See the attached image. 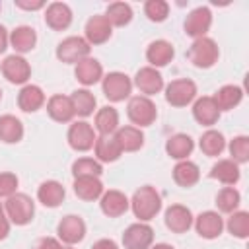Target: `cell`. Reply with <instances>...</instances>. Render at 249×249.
Listing matches in <instances>:
<instances>
[{
    "mask_svg": "<svg viewBox=\"0 0 249 249\" xmlns=\"http://www.w3.org/2000/svg\"><path fill=\"white\" fill-rule=\"evenodd\" d=\"M130 208L140 222H148L156 218V214L161 210V198L152 185H144L132 195Z\"/></svg>",
    "mask_w": 249,
    "mask_h": 249,
    "instance_id": "1",
    "label": "cell"
},
{
    "mask_svg": "<svg viewBox=\"0 0 249 249\" xmlns=\"http://www.w3.org/2000/svg\"><path fill=\"white\" fill-rule=\"evenodd\" d=\"M4 210H6V216H8V220L12 224L25 226V224H29L33 220L35 202L25 193H14L12 196H8V200L4 204Z\"/></svg>",
    "mask_w": 249,
    "mask_h": 249,
    "instance_id": "2",
    "label": "cell"
},
{
    "mask_svg": "<svg viewBox=\"0 0 249 249\" xmlns=\"http://www.w3.org/2000/svg\"><path fill=\"white\" fill-rule=\"evenodd\" d=\"M220 56V51H218V45L214 39L210 37H200V39H195L193 45L189 47L187 51V58L196 66V68H210L216 64Z\"/></svg>",
    "mask_w": 249,
    "mask_h": 249,
    "instance_id": "3",
    "label": "cell"
},
{
    "mask_svg": "<svg viewBox=\"0 0 249 249\" xmlns=\"http://www.w3.org/2000/svg\"><path fill=\"white\" fill-rule=\"evenodd\" d=\"M126 115L128 119L138 124V126H150L156 117H158V109L154 105V101L146 95H134L128 99V105H126Z\"/></svg>",
    "mask_w": 249,
    "mask_h": 249,
    "instance_id": "4",
    "label": "cell"
},
{
    "mask_svg": "<svg viewBox=\"0 0 249 249\" xmlns=\"http://www.w3.org/2000/svg\"><path fill=\"white\" fill-rule=\"evenodd\" d=\"M89 43L84 37H66L64 41L58 43L56 47V58L66 62V64H78L80 60L89 56Z\"/></svg>",
    "mask_w": 249,
    "mask_h": 249,
    "instance_id": "5",
    "label": "cell"
},
{
    "mask_svg": "<svg viewBox=\"0 0 249 249\" xmlns=\"http://www.w3.org/2000/svg\"><path fill=\"white\" fill-rule=\"evenodd\" d=\"M196 97V84L189 78L173 80L165 86V101L173 107H187Z\"/></svg>",
    "mask_w": 249,
    "mask_h": 249,
    "instance_id": "6",
    "label": "cell"
},
{
    "mask_svg": "<svg viewBox=\"0 0 249 249\" xmlns=\"http://www.w3.org/2000/svg\"><path fill=\"white\" fill-rule=\"evenodd\" d=\"M103 93L109 101L113 103H119V101H124L128 95H130V89H132V82L126 74L123 72H109L105 78H103Z\"/></svg>",
    "mask_w": 249,
    "mask_h": 249,
    "instance_id": "7",
    "label": "cell"
},
{
    "mask_svg": "<svg viewBox=\"0 0 249 249\" xmlns=\"http://www.w3.org/2000/svg\"><path fill=\"white\" fill-rule=\"evenodd\" d=\"M152 241H154V230L144 222L130 224L123 233L124 249H150Z\"/></svg>",
    "mask_w": 249,
    "mask_h": 249,
    "instance_id": "8",
    "label": "cell"
},
{
    "mask_svg": "<svg viewBox=\"0 0 249 249\" xmlns=\"http://www.w3.org/2000/svg\"><path fill=\"white\" fill-rule=\"evenodd\" d=\"M212 25V14L206 6H198L195 8L193 12H189V16L185 18V33L193 39H200V37H206V31L210 29Z\"/></svg>",
    "mask_w": 249,
    "mask_h": 249,
    "instance_id": "9",
    "label": "cell"
},
{
    "mask_svg": "<svg viewBox=\"0 0 249 249\" xmlns=\"http://www.w3.org/2000/svg\"><path fill=\"white\" fill-rule=\"evenodd\" d=\"M95 138L97 136H95L91 124L86 123V121H78V123L70 124V128H68V144L76 152H88V150H91L93 144H95Z\"/></svg>",
    "mask_w": 249,
    "mask_h": 249,
    "instance_id": "10",
    "label": "cell"
},
{
    "mask_svg": "<svg viewBox=\"0 0 249 249\" xmlns=\"http://www.w3.org/2000/svg\"><path fill=\"white\" fill-rule=\"evenodd\" d=\"M0 68H2L4 78H6L10 84H25V82L29 80V76H31V66H29V62H27L23 56H19V54H10V56H6Z\"/></svg>",
    "mask_w": 249,
    "mask_h": 249,
    "instance_id": "11",
    "label": "cell"
},
{
    "mask_svg": "<svg viewBox=\"0 0 249 249\" xmlns=\"http://www.w3.org/2000/svg\"><path fill=\"white\" fill-rule=\"evenodd\" d=\"M56 233H58L62 243L74 245V243L84 239V235H86V222L80 216H76V214H68V216H64L58 222Z\"/></svg>",
    "mask_w": 249,
    "mask_h": 249,
    "instance_id": "12",
    "label": "cell"
},
{
    "mask_svg": "<svg viewBox=\"0 0 249 249\" xmlns=\"http://www.w3.org/2000/svg\"><path fill=\"white\" fill-rule=\"evenodd\" d=\"M195 228H196V233L204 239H216L222 230H224V220L218 212L214 210H206V212H200L196 218H195Z\"/></svg>",
    "mask_w": 249,
    "mask_h": 249,
    "instance_id": "13",
    "label": "cell"
},
{
    "mask_svg": "<svg viewBox=\"0 0 249 249\" xmlns=\"http://www.w3.org/2000/svg\"><path fill=\"white\" fill-rule=\"evenodd\" d=\"M45 23L53 29V31H64L70 27L72 23V10L68 4L64 2H53L47 6L45 12Z\"/></svg>",
    "mask_w": 249,
    "mask_h": 249,
    "instance_id": "14",
    "label": "cell"
},
{
    "mask_svg": "<svg viewBox=\"0 0 249 249\" xmlns=\"http://www.w3.org/2000/svg\"><path fill=\"white\" fill-rule=\"evenodd\" d=\"M134 86L140 89V93H144L146 97L148 95H154V93H160L163 89V78L161 74L152 68V66H144L136 72L134 76Z\"/></svg>",
    "mask_w": 249,
    "mask_h": 249,
    "instance_id": "15",
    "label": "cell"
},
{
    "mask_svg": "<svg viewBox=\"0 0 249 249\" xmlns=\"http://www.w3.org/2000/svg\"><path fill=\"white\" fill-rule=\"evenodd\" d=\"M163 220H165L167 230H171L173 233H185L193 226V214L183 204H171L165 210V218Z\"/></svg>",
    "mask_w": 249,
    "mask_h": 249,
    "instance_id": "16",
    "label": "cell"
},
{
    "mask_svg": "<svg viewBox=\"0 0 249 249\" xmlns=\"http://www.w3.org/2000/svg\"><path fill=\"white\" fill-rule=\"evenodd\" d=\"M99 206H101V212H103L105 216H109V218H119V216H123V214L128 210L130 200L124 196V193L111 189V191H105V193L101 195Z\"/></svg>",
    "mask_w": 249,
    "mask_h": 249,
    "instance_id": "17",
    "label": "cell"
},
{
    "mask_svg": "<svg viewBox=\"0 0 249 249\" xmlns=\"http://www.w3.org/2000/svg\"><path fill=\"white\" fill-rule=\"evenodd\" d=\"M86 41L89 45H103L105 41H109L111 33H113V27L111 23L107 21L105 16H91L86 23Z\"/></svg>",
    "mask_w": 249,
    "mask_h": 249,
    "instance_id": "18",
    "label": "cell"
},
{
    "mask_svg": "<svg viewBox=\"0 0 249 249\" xmlns=\"http://www.w3.org/2000/svg\"><path fill=\"white\" fill-rule=\"evenodd\" d=\"M193 117L198 124L202 126H212L218 123L220 119V109L216 107L214 99L210 95H204V97H198L193 105Z\"/></svg>",
    "mask_w": 249,
    "mask_h": 249,
    "instance_id": "19",
    "label": "cell"
},
{
    "mask_svg": "<svg viewBox=\"0 0 249 249\" xmlns=\"http://www.w3.org/2000/svg\"><path fill=\"white\" fill-rule=\"evenodd\" d=\"M47 113L53 121L56 123H70L74 119V107H72V99L70 95H53L49 101H47Z\"/></svg>",
    "mask_w": 249,
    "mask_h": 249,
    "instance_id": "20",
    "label": "cell"
},
{
    "mask_svg": "<svg viewBox=\"0 0 249 249\" xmlns=\"http://www.w3.org/2000/svg\"><path fill=\"white\" fill-rule=\"evenodd\" d=\"M74 74H76V80H78L80 84H84V86H93V84H97V82L103 78V66H101V62H99L97 58L88 56V58H84V60H80V62L76 64Z\"/></svg>",
    "mask_w": 249,
    "mask_h": 249,
    "instance_id": "21",
    "label": "cell"
},
{
    "mask_svg": "<svg viewBox=\"0 0 249 249\" xmlns=\"http://www.w3.org/2000/svg\"><path fill=\"white\" fill-rule=\"evenodd\" d=\"M121 152H136L144 146V134L138 126H119L113 134Z\"/></svg>",
    "mask_w": 249,
    "mask_h": 249,
    "instance_id": "22",
    "label": "cell"
},
{
    "mask_svg": "<svg viewBox=\"0 0 249 249\" xmlns=\"http://www.w3.org/2000/svg\"><path fill=\"white\" fill-rule=\"evenodd\" d=\"M175 51H173V45L169 41H163V39H158V41H152L146 49V58L148 62L152 64V68H160V66H165L171 62Z\"/></svg>",
    "mask_w": 249,
    "mask_h": 249,
    "instance_id": "23",
    "label": "cell"
},
{
    "mask_svg": "<svg viewBox=\"0 0 249 249\" xmlns=\"http://www.w3.org/2000/svg\"><path fill=\"white\" fill-rule=\"evenodd\" d=\"M45 103V93L39 86H33V84H27L19 89L18 93V107L25 113H35L43 107Z\"/></svg>",
    "mask_w": 249,
    "mask_h": 249,
    "instance_id": "24",
    "label": "cell"
},
{
    "mask_svg": "<svg viewBox=\"0 0 249 249\" xmlns=\"http://www.w3.org/2000/svg\"><path fill=\"white\" fill-rule=\"evenodd\" d=\"M74 193L78 198L91 202V200L101 198L103 183L99 181V177H76L74 179Z\"/></svg>",
    "mask_w": 249,
    "mask_h": 249,
    "instance_id": "25",
    "label": "cell"
},
{
    "mask_svg": "<svg viewBox=\"0 0 249 249\" xmlns=\"http://www.w3.org/2000/svg\"><path fill=\"white\" fill-rule=\"evenodd\" d=\"M93 150H95V158L97 161L101 163H111V161H117L119 156L123 154L117 140L113 138V134H101L99 138H95V144H93Z\"/></svg>",
    "mask_w": 249,
    "mask_h": 249,
    "instance_id": "26",
    "label": "cell"
},
{
    "mask_svg": "<svg viewBox=\"0 0 249 249\" xmlns=\"http://www.w3.org/2000/svg\"><path fill=\"white\" fill-rule=\"evenodd\" d=\"M64 187L58 181H45L37 189V198L47 208H56L64 200Z\"/></svg>",
    "mask_w": 249,
    "mask_h": 249,
    "instance_id": "27",
    "label": "cell"
},
{
    "mask_svg": "<svg viewBox=\"0 0 249 249\" xmlns=\"http://www.w3.org/2000/svg\"><path fill=\"white\" fill-rule=\"evenodd\" d=\"M193 148H195V142H193V138L189 136V134H173L171 138H167V142H165V152H167V156L169 158H173V160H187V156H191V152H193Z\"/></svg>",
    "mask_w": 249,
    "mask_h": 249,
    "instance_id": "28",
    "label": "cell"
},
{
    "mask_svg": "<svg viewBox=\"0 0 249 249\" xmlns=\"http://www.w3.org/2000/svg\"><path fill=\"white\" fill-rule=\"evenodd\" d=\"M210 177L224 185H235L239 181V165L233 160H218L210 169Z\"/></svg>",
    "mask_w": 249,
    "mask_h": 249,
    "instance_id": "29",
    "label": "cell"
},
{
    "mask_svg": "<svg viewBox=\"0 0 249 249\" xmlns=\"http://www.w3.org/2000/svg\"><path fill=\"white\" fill-rule=\"evenodd\" d=\"M200 179V169L195 161L189 160H181L175 167H173V181L179 187H193L196 185Z\"/></svg>",
    "mask_w": 249,
    "mask_h": 249,
    "instance_id": "30",
    "label": "cell"
},
{
    "mask_svg": "<svg viewBox=\"0 0 249 249\" xmlns=\"http://www.w3.org/2000/svg\"><path fill=\"white\" fill-rule=\"evenodd\" d=\"M212 99H214V103H216V107H218L220 111H230V109H233V107H237V105L241 103V99H243V89H241L239 86L230 84V86L220 88Z\"/></svg>",
    "mask_w": 249,
    "mask_h": 249,
    "instance_id": "31",
    "label": "cell"
},
{
    "mask_svg": "<svg viewBox=\"0 0 249 249\" xmlns=\"http://www.w3.org/2000/svg\"><path fill=\"white\" fill-rule=\"evenodd\" d=\"M10 43L16 53H29L37 43V33L29 25H19L10 33Z\"/></svg>",
    "mask_w": 249,
    "mask_h": 249,
    "instance_id": "32",
    "label": "cell"
},
{
    "mask_svg": "<svg viewBox=\"0 0 249 249\" xmlns=\"http://www.w3.org/2000/svg\"><path fill=\"white\" fill-rule=\"evenodd\" d=\"M23 138V124L14 115L0 117V140L6 144H16Z\"/></svg>",
    "mask_w": 249,
    "mask_h": 249,
    "instance_id": "33",
    "label": "cell"
},
{
    "mask_svg": "<svg viewBox=\"0 0 249 249\" xmlns=\"http://www.w3.org/2000/svg\"><path fill=\"white\" fill-rule=\"evenodd\" d=\"M198 146H200V152H202L204 156L216 158V156H220V154L224 152V148H226V138H224L222 132L210 128V130H206V132L200 136Z\"/></svg>",
    "mask_w": 249,
    "mask_h": 249,
    "instance_id": "34",
    "label": "cell"
},
{
    "mask_svg": "<svg viewBox=\"0 0 249 249\" xmlns=\"http://www.w3.org/2000/svg\"><path fill=\"white\" fill-rule=\"evenodd\" d=\"M95 128L99 134H115V130L119 128V113L115 107H101L95 113Z\"/></svg>",
    "mask_w": 249,
    "mask_h": 249,
    "instance_id": "35",
    "label": "cell"
},
{
    "mask_svg": "<svg viewBox=\"0 0 249 249\" xmlns=\"http://www.w3.org/2000/svg\"><path fill=\"white\" fill-rule=\"evenodd\" d=\"M72 99V107H74V113L78 117H89L95 109V95L89 91V89H76L72 91L70 95Z\"/></svg>",
    "mask_w": 249,
    "mask_h": 249,
    "instance_id": "36",
    "label": "cell"
},
{
    "mask_svg": "<svg viewBox=\"0 0 249 249\" xmlns=\"http://www.w3.org/2000/svg\"><path fill=\"white\" fill-rule=\"evenodd\" d=\"M107 21L111 23V27H123L126 23H130L132 19V8L124 2H113L107 6V14H105Z\"/></svg>",
    "mask_w": 249,
    "mask_h": 249,
    "instance_id": "37",
    "label": "cell"
},
{
    "mask_svg": "<svg viewBox=\"0 0 249 249\" xmlns=\"http://www.w3.org/2000/svg\"><path fill=\"white\" fill-rule=\"evenodd\" d=\"M241 202V195L239 191H235L233 187H224L218 195H216V206L220 212H226V214H231L237 210Z\"/></svg>",
    "mask_w": 249,
    "mask_h": 249,
    "instance_id": "38",
    "label": "cell"
},
{
    "mask_svg": "<svg viewBox=\"0 0 249 249\" xmlns=\"http://www.w3.org/2000/svg\"><path fill=\"white\" fill-rule=\"evenodd\" d=\"M103 173V167L93 158H80L72 163V175L76 177H99Z\"/></svg>",
    "mask_w": 249,
    "mask_h": 249,
    "instance_id": "39",
    "label": "cell"
},
{
    "mask_svg": "<svg viewBox=\"0 0 249 249\" xmlns=\"http://www.w3.org/2000/svg\"><path fill=\"white\" fill-rule=\"evenodd\" d=\"M226 226H228L231 235H235L239 239H245L249 235V212H245V210L231 212V216L228 218Z\"/></svg>",
    "mask_w": 249,
    "mask_h": 249,
    "instance_id": "40",
    "label": "cell"
},
{
    "mask_svg": "<svg viewBox=\"0 0 249 249\" xmlns=\"http://www.w3.org/2000/svg\"><path fill=\"white\" fill-rule=\"evenodd\" d=\"M144 14L148 16L150 21H163L169 16V4L165 0H148L144 4Z\"/></svg>",
    "mask_w": 249,
    "mask_h": 249,
    "instance_id": "41",
    "label": "cell"
},
{
    "mask_svg": "<svg viewBox=\"0 0 249 249\" xmlns=\"http://www.w3.org/2000/svg\"><path fill=\"white\" fill-rule=\"evenodd\" d=\"M230 154H231V160L237 165L249 161V138L247 136H235V138H231V142H230Z\"/></svg>",
    "mask_w": 249,
    "mask_h": 249,
    "instance_id": "42",
    "label": "cell"
},
{
    "mask_svg": "<svg viewBox=\"0 0 249 249\" xmlns=\"http://www.w3.org/2000/svg\"><path fill=\"white\" fill-rule=\"evenodd\" d=\"M18 189V177L10 171H2L0 173V196H12Z\"/></svg>",
    "mask_w": 249,
    "mask_h": 249,
    "instance_id": "43",
    "label": "cell"
},
{
    "mask_svg": "<svg viewBox=\"0 0 249 249\" xmlns=\"http://www.w3.org/2000/svg\"><path fill=\"white\" fill-rule=\"evenodd\" d=\"M33 249H62V245H60V241L54 239V237H41V239L35 243Z\"/></svg>",
    "mask_w": 249,
    "mask_h": 249,
    "instance_id": "44",
    "label": "cell"
},
{
    "mask_svg": "<svg viewBox=\"0 0 249 249\" xmlns=\"http://www.w3.org/2000/svg\"><path fill=\"white\" fill-rule=\"evenodd\" d=\"M8 233H10V220H8L6 210H4V206H2V202H0V241L6 239Z\"/></svg>",
    "mask_w": 249,
    "mask_h": 249,
    "instance_id": "45",
    "label": "cell"
},
{
    "mask_svg": "<svg viewBox=\"0 0 249 249\" xmlns=\"http://www.w3.org/2000/svg\"><path fill=\"white\" fill-rule=\"evenodd\" d=\"M16 6L18 8H23V10H41L45 6V2L37 0V2H25V0H16Z\"/></svg>",
    "mask_w": 249,
    "mask_h": 249,
    "instance_id": "46",
    "label": "cell"
},
{
    "mask_svg": "<svg viewBox=\"0 0 249 249\" xmlns=\"http://www.w3.org/2000/svg\"><path fill=\"white\" fill-rule=\"evenodd\" d=\"M91 249H119V247H117V243L113 239H97L91 245Z\"/></svg>",
    "mask_w": 249,
    "mask_h": 249,
    "instance_id": "47",
    "label": "cell"
},
{
    "mask_svg": "<svg viewBox=\"0 0 249 249\" xmlns=\"http://www.w3.org/2000/svg\"><path fill=\"white\" fill-rule=\"evenodd\" d=\"M8 41H10L8 31H6V27H4V25H0V54L8 49Z\"/></svg>",
    "mask_w": 249,
    "mask_h": 249,
    "instance_id": "48",
    "label": "cell"
},
{
    "mask_svg": "<svg viewBox=\"0 0 249 249\" xmlns=\"http://www.w3.org/2000/svg\"><path fill=\"white\" fill-rule=\"evenodd\" d=\"M150 249H173V247L167 245V243H158V245H154V247H150Z\"/></svg>",
    "mask_w": 249,
    "mask_h": 249,
    "instance_id": "49",
    "label": "cell"
},
{
    "mask_svg": "<svg viewBox=\"0 0 249 249\" xmlns=\"http://www.w3.org/2000/svg\"><path fill=\"white\" fill-rule=\"evenodd\" d=\"M62 249H74V247H72V245H68V247H62Z\"/></svg>",
    "mask_w": 249,
    "mask_h": 249,
    "instance_id": "50",
    "label": "cell"
},
{
    "mask_svg": "<svg viewBox=\"0 0 249 249\" xmlns=\"http://www.w3.org/2000/svg\"><path fill=\"white\" fill-rule=\"evenodd\" d=\"M0 99H2V89H0Z\"/></svg>",
    "mask_w": 249,
    "mask_h": 249,
    "instance_id": "51",
    "label": "cell"
}]
</instances>
